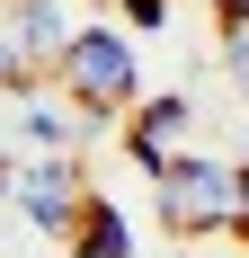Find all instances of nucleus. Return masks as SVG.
<instances>
[{
	"mask_svg": "<svg viewBox=\"0 0 249 258\" xmlns=\"http://www.w3.org/2000/svg\"><path fill=\"white\" fill-rule=\"evenodd\" d=\"M53 89H63L72 116H89V125L125 116V107L143 98V62L125 45V27H72V45L53 53Z\"/></svg>",
	"mask_w": 249,
	"mask_h": 258,
	"instance_id": "obj_1",
	"label": "nucleus"
},
{
	"mask_svg": "<svg viewBox=\"0 0 249 258\" xmlns=\"http://www.w3.org/2000/svg\"><path fill=\"white\" fill-rule=\"evenodd\" d=\"M151 187H160V223H169L178 240H214V232L240 223V205H231V160L187 152V160H169Z\"/></svg>",
	"mask_w": 249,
	"mask_h": 258,
	"instance_id": "obj_2",
	"label": "nucleus"
},
{
	"mask_svg": "<svg viewBox=\"0 0 249 258\" xmlns=\"http://www.w3.org/2000/svg\"><path fill=\"white\" fill-rule=\"evenodd\" d=\"M116 125H125V160L151 169V178H160L169 160L196 152V98H134Z\"/></svg>",
	"mask_w": 249,
	"mask_h": 258,
	"instance_id": "obj_3",
	"label": "nucleus"
},
{
	"mask_svg": "<svg viewBox=\"0 0 249 258\" xmlns=\"http://www.w3.org/2000/svg\"><path fill=\"white\" fill-rule=\"evenodd\" d=\"M9 196L27 205V223L36 232H72V214H80V196H89V178H80V160L72 152H36V160H18V178H9Z\"/></svg>",
	"mask_w": 249,
	"mask_h": 258,
	"instance_id": "obj_4",
	"label": "nucleus"
},
{
	"mask_svg": "<svg viewBox=\"0 0 249 258\" xmlns=\"http://www.w3.org/2000/svg\"><path fill=\"white\" fill-rule=\"evenodd\" d=\"M0 36L18 45V62H27L36 80H53V53L72 45V9H63V0H9Z\"/></svg>",
	"mask_w": 249,
	"mask_h": 258,
	"instance_id": "obj_5",
	"label": "nucleus"
},
{
	"mask_svg": "<svg viewBox=\"0 0 249 258\" xmlns=\"http://www.w3.org/2000/svg\"><path fill=\"white\" fill-rule=\"evenodd\" d=\"M72 258H134V223H125V205H107L98 187L80 196V214H72Z\"/></svg>",
	"mask_w": 249,
	"mask_h": 258,
	"instance_id": "obj_6",
	"label": "nucleus"
},
{
	"mask_svg": "<svg viewBox=\"0 0 249 258\" xmlns=\"http://www.w3.org/2000/svg\"><path fill=\"white\" fill-rule=\"evenodd\" d=\"M214 27H223V72H231V89L249 98V9H240V0H214Z\"/></svg>",
	"mask_w": 249,
	"mask_h": 258,
	"instance_id": "obj_7",
	"label": "nucleus"
},
{
	"mask_svg": "<svg viewBox=\"0 0 249 258\" xmlns=\"http://www.w3.org/2000/svg\"><path fill=\"white\" fill-rule=\"evenodd\" d=\"M27 134H36V143H45V152H63V143H72V116H63V107H27Z\"/></svg>",
	"mask_w": 249,
	"mask_h": 258,
	"instance_id": "obj_8",
	"label": "nucleus"
},
{
	"mask_svg": "<svg viewBox=\"0 0 249 258\" xmlns=\"http://www.w3.org/2000/svg\"><path fill=\"white\" fill-rule=\"evenodd\" d=\"M116 9H125L134 27H169V0H116Z\"/></svg>",
	"mask_w": 249,
	"mask_h": 258,
	"instance_id": "obj_9",
	"label": "nucleus"
},
{
	"mask_svg": "<svg viewBox=\"0 0 249 258\" xmlns=\"http://www.w3.org/2000/svg\"><path fill=\"white\" fill-rule=\"evenodd\" d=\"M231 205H240V223H231V232L249 240V160H231Z\"/></svg>",
	"mask_w": 249,
	"mask_h": 258,
	"instance_id": "obj_10",
	"label": "nucleus"
},
{
	"mask_svg": "<svg viewBox=\"0 0 249 258\" xmlns=\"http://www.w3.org/2000/svg\"><path fill=\"white\" fill-rule=\"evenodd\" d=\"M9 178H18V160H9V152H0V196H9Z\"/></svg>",
	"mask_w": 249,
	"mask_h": 258,
	"instance_id": "obj_11",
	"label": "nucleus"
}]
</instances>
